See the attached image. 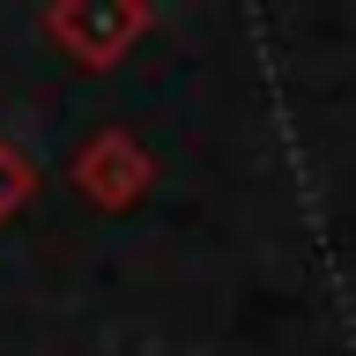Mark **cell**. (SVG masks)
Wrapping results in <instances>:
<instances>
[{"label": "cell", "instance_id": "cell-1", "mask_svg": "<svg viewBox=\"0 0 356 356\" xmlns=\"http://www.w3.org/2000/svg\"><path fill=\"white\" fill-rule=\"evenodd\" d=\"M156 15L141 0H67V8H44V38L60 44L74 67H111V60H127V44Z\"/></svg>", "mask_w": 356, "mask_h": 356}, {"label": "cell", "instance_id": "cell-2", "mask_svg": "<svg viewBox=\"0 0 356 356\" xmlns=\"http://www.w3.org/2000/svg\"><path fill=\"white\" fill-rule=\"evenodd\" d=\"M67 178H74L82 200H97V208H134V200L149 193V149H141L134 134L104 127L82 156H74V171H67Z\"/></svg>", "mask_w": 356, "mask_h": 356}, {"label": "cell", "instance_id": "cell-3", "mask_svg": "<svg viewBox=\"0 0 356 356\" xmlns=\"http://www.w3.org/2000/svg\"><path fill=\"white\" fill-rule=\"evenodd\" d=\"M30 186H38V171H30V163H22V149L0 134V222L15 216L22 200H30Z\"/></svg>", "mask_w": 356, "mask_h": 356}]
</instances>
